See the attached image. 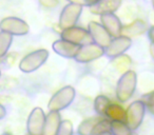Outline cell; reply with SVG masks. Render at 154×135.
Masks as SVG:
<instances>
[{
	"label": "cell",
	"mask_w": 154,
	"mask_h": 135,
	"mask_svg": "<svg viewBox=\"0 0 154 135\" xmlns=\"http://www.w3.org/2000/svg\"><path fill=\"white\" fill-rule=\"evenodd\" d=\"M111 133L112 135H131L132 130L129 128L126 121L113 120L111 121Z\"/></svg>",
	"instance_id": "obj_21"
},
{
	"label": "cell",
	"mask_w": 154,
	"mask_h": 135,
	"mask_svg": "<svg viewBox=\"0 0 154 135\" xmlns=\"http://www.w3.org/2000/svg\"><path fill=\"white\" fill-rule=\"evenodd\" d=\"M60 124H61V116L59 111H50L49 114L45 116L42 135H56Z\"/></svg>",
	"instance_id": "obj_15"
},
{
	"label": "cell",
	"mask_w": 154,
	"mask_h": 135,
	"mask_svg": "<svg viewBox=\"0 0 154 135\" xmlns=\"http://www.w3.org/2000/svg\"><path fill=\"white\" fill-rule=\"evenodd\" d=\"M152 5H153V9H154V0H152Z\"/></svg>",
	"instance_id": "obj_32"
},
{
	"label": "cell",
	"mask_w": 154,
	"mask_h": 135,
	"mask_svg": "<svg viewBox=\"0 0 154 135\" xmlns=\"http://www.w3.org/2000/svg\"><path fill=\"white\" fill-rule=\"evenodd\" d=\"M143 101L145 103L146 108L149 110L150 113H152L154 115V91L150 92L149 94L145 95L143 97Z\"/></svg>",
	"instance_id": "obj_25"
},
{
	"label": "cell",
	"mask_w": 154,
	"mask_h": 135,
	"mask_svg": "<svg viewBox=\"0 0 154 135\" xmlns=\"http://www.w3.org/2000/svg\"><path fill=\"white\" fill-rule=\"evenodd\" d=\"M122 0H98L94 5L90 8V11L94 15L115 13L122 5Z\"/></svg>",
	"instance_id": "obj_14"
},
{
	"label": "cell",
	"mask_w": 154,
	"mask_h": 135,
	"mask_svg": "<svg viewBox=\"0 0 154 135\" xmlns=\"http://www.w3.org/2000/svg\"><path fill=\"white\" fill-rule=\"evenodd\" d=\"M0 76H1V72H0Z\"/></svg>",
	"instance_id": "obj_35"
},
{
	"label": "cell",
	"mask_w": 154,
	"mask_h": 135,
	"mask_svg": "<svg viewBox=\"0 0 154 135\" xmlns=\"http://www.w3.org/2000/svg\"><path fill=\"white\" fill-rule=\"evenodd\" d=\"M75 95H76V92L73 87H63L51 97L48 103V109L50 111H61L66 109L73 103Z\"/></svg>",
	"instance_id": "obj_2"
},
{
	"label": "cell",
	"mask_w": 154,
	"mask_h": 135,
	"mask_svg": "<svg viewBox=\"0 0 154 135\" xmlns=\"http://www.w3.org/2000/svg\"><path fill=\"white\" fill-rule=\"evenodd\" d=\"M137 84L136 73L132 70H128L122 73L116 84V97L120 103H126L134 94Z\"/></svg>",
	"instance_id": "obj_1"
},
{
	"label": "cell",
	"mask_w": 154,
	"mask_h": 135,
	"mask_svg": "<svg viewBox=\"0 0 154 135\" xmlns=\"http://www.w3.org/2000/svg\"><path fill=\"white\" fill-rule=\"evenodd\" d=\"M131 135H137V134H136V133H132Z\"/></svg>",
	"instance_id": "obj_34"
},
{
	"label": "cell",
	"mask_w": 154,
	"mask_h": 135,
	"mask_svg": "<svg viewBox=\"0 0 154 135\" xmlns=\"http://www.w3.org/2000/svg\"><path fill=\"white\" fill-rule=\"evenodd\" d=\"M103 55H105V48L100 47L95 42H91L82 45L74 59L80 63H88L98 59Z\"/></svg>",
	"instance_id": "obj_8"
},
{
	"label": "cell",
	"mask_w": 154,
	"mask_h": 135,
	"mask_svg": "<svg viewBox=\"0 0 154 135\" xmlns=\"http://www.w3.org/2000/svg\"><path fill=\"white\" fill-rule=\"evenodd\" d=\"M105 132H111V120L109 118H101L93 129L92 135H99Z\"/></svg>",
	"instance_id": "obj_22"
},
{
	"label": "cell",
	"mask_w": 154,
	"mask_h": 135,
	"mask_svg": "<svg viewBox=\"0 0 154 135\" xmlns=\"http://www.w3.org/2000/svg\"><path fill=\"white\" fill-rule=\"evenodd\" d=\"M111 103V100L105 95H98L94 100V109L98 115L101 117H106V111L109 105Z\"/></svg>",
	"instance_id": "obj_20"
},
{
	"label": "cell",
	"mask_w": 154,
	"mask_h": 135,
	"mask_svg": "<svg viewBox=\"0 0 154 135\" xmlns=\"http://www.w3.org/2000/svg\"><path fill=\"white\" fill-rule=\"evenodd\" d=\"M0 31L10 33L13 36H24L30 32V26L18 17H5L0 21Z\"/></svg>",
	"instance_id": "obj_7"
},
{
	"label": "cell",
	"mask_w": 154,
	"mask_h": 135,
	"mask_svg": "<svg viewBox=\"0 0 154 135\" xmlns=\"http://www.w3.org/2000/svg\"><path fill=\"white\" fill-rule=\"evenodd\" d=\"M84 7L75 3H69L64 5L61 13L59 16V26L64 30V29L71 28V26H76L77 21L79 20V17L82 13Z\"/></svg>",
	"instance_id": "obj_6"
},
{
	"label": "cell",
	"mask_w": 154,
	"mask_h": 135,
	"mask_svg": "<svg viewBox=\"0 0 154 135\" xmlns=\"http://www.w3.org/2000/svg\"><path fill=\"white\" fill-rule=\"evenodd\" d=\"M45 122V114L41 108H34L30 113L26 122L29 135H42Z\"/></svg>",
	"instance_id": "obj_9"
},
{
	"label": "cell",
	"mask_w": 154,
	"mask_h": 135,
	"mask_svg": "<svg viewBox=\"0 0 154 135\" xmlns=\"http://www.w3.org/2000/svg\"><path fill=\"white\" fill-rule=\"evenodd\" d=\"M150 53H151L152 58L154 59V43H151V44H150Z\"/></svg>",
	"instance_id": "obj_30"
},
{
	"label": "cell",
	"mask_w": 154,
	"mask_h": 135,
	"mask_svg": "<svg viewBox=\"0 0 154 135\" xmlns=\"http://www.w3.org/2000/svg\"><path fill=\"white\" fill-rule=\"evenodd\" d=\"M38 2L47 9H54L58 5V0H38Z\"/></svg>",
	"instance_id": "obj_27"
},
{
	"label": "cell",
	"mask_w": 154,
	"mask_h": 135,
	"mask_svg": "<svg viewBox=\"0 0 154 135\" xmlns=\"http://www.w3.org/2000/svg\"><path fill=\"white\" fill-rule=\"evenodd\" d=\"M2 135H11V134H8V133H5V134H2Z\"/></svg>",
	"instance_id": "obj_33"
},
{
	"label": "cell",
	"mask_w": 154,
	"mask_h": 135,
	"mask_svg": "<svg viewBox=\"0 0 154 135\" xmlns=\"http://www.w3.org/2000/svg\"><path fill=\"white\" fill-rule=\"evenodd\" d=\"M49 52L45 49L36 50L26 55L19 62V69L23 73H32L36 71L47 61Z\"/></svg>",
	"instance_id": "obj_3"
},
{
	"label": "cell",
	"mask_w": 154,
	"mask_h": 135,
	"mask_svg": "<svg viewBox=\"0 0 154 135\" xmlns=\"http://www.w3.org/2000/svg\"><path fill=\"white\" fill-rule=\"evenodd\" d=\"M148 30V24L146 21L141 19H136L133 22H131L128 26H122V35L127 37H136L139 35H143V33H146Z\"/></svg>",
	"instance_id": "obj_16"
},
{
	"label": "cell",
	"mask_w": 154,
	"mask_h": 135,
	"mask_svg": "<svg viewBox=\"0 0 154 135\" xmlns=\"http://www.w3.org/2000/svg\"><path fill=\"white\" fill-rule=\"evenodd\" d=\"M88 31L92 36L93 42L97 43L100 47L106 49L111 42L112 36L101 23H98L96 21H91L88 26Z\"/></svg>",
	"instance_id": "obj_11"
},
{
	"label": "cell",
	"mask_w": 154,
	"mask_h": 135,
	"mask_svg": "<svg viewBox=\"0 0 154 135\" xmlns=\"http://www.w3.org/2000/svg\"><path fill=\"white\" fill-rule=\"evenodd\" d=\"M56 135H73V124L70 120H61Z\"/></svg>",
	"instance_id": "obj_24"
},
{
	"label": "cell",
	"mask_w": 154,
	"mask_h": 135,
	"mask_svg": "<svg viewBox=\"0 0 154 135\" xmlns=\"http://www.w3.org/2000/svg\"><path fill=\"white\" fill-rule=\"evenodd\" d=\"M131 45L132 40L130 37L120 35L112 39L110 44L105 49V55H107L109 58H115L125 54V52L128 51Z\"/></svg>",
	"instance_id": "obj_10"
},
{
	"label": "cell",
	"mask_w": 154,
	"mask_h": 135,
	"mask_svg": "<svg viewBox=\"0 0 154 135\" xmlns=\"http://www.w3.org/2000/svg\"><path fill=\"white\" fill-rule=\"evenodd\" d=\"M68 1L71 3H75V5H82V7L91 8L92 5H94L98 0H68Z\"/></svg>",
	"instance_id": "obj_26"
},
{
	"label": "cell",
	"mask_w": 154,
	"mask_h": 135,
	"mask_svg": "<svg viewBox=\"0 0 154 135\" xmlns=\"http://www.w3.org/2000/svg\"><path fill=\"white\" fill-rule=\"evenodd\" d=\"M101 119L100 117H93V118H87L84 121H82V124L78 127L77 133L78 135H92L93 129H94L95 124Z\"/></svg>",
	"instance_id": "obj_18"
},
{
	"label": "cell",
	"mask_w": 154,
	"mask_h": 135,
	"mask_svg": "<svg viewBox=\"0 0 154 135\" xmlns=\"http://www.w3.org/2000/svg\"><path fill=\"white\" fill-rule=\"evenodd\" d=\"M146 112V105L143 100H135L126 110V122L132 131L141 124Z\"/></svg>",
	"instance_id": "obj_4"
},
{
	"label": "cell",
	"mask_w": 154,
	"mask_h": 135,
	"mask_svg": "<svg viewBox=\"0 0 154 135\" xmlns=\"http://www.w3.org/2000/svg\"><path fill=\"white\" fill-rule=\"evenodd\" d=\"M13 35L0 31V58L5 57L13 42Z\"/></svg>",
	"instance_id": "obj_19"
},
{
	"label": "cell",
	"mask_w": 154,
	"mask_h": 135,
	"mask_svg": "<svg viewBox=\"0 0 154 135\" xmlns=\"http://www.w3.org/2000/svg\"><path fill=\"white\" fill-rule=\"evenodd\" d=\"M99 135H112V133L111 132H105V133H101V134H99Z\"/></svg>",
	"instance_id": "obj_31"
},
{
	"label": "cell",
	"mask_w": 154,
	"mask_h": 135,
	"mask_svg": "<svg viewBox=\"0 0 154 135\" xmlns=\"http://www.w3.org/2000/svg\"><path fill=\"white\" fill-rule=\"evenodd\" d=\"M113 64L116 66V69L120 72H127L128 71V68L129 66L131 64V59L130 57H128L127 55H120V56H117V57L113 58Z\"/></svg>",
	"instance_id": "obj_23"
},
{
	"label": "cell",
	"mask_w": 154,
	"mask_h": 135,
	"mask_svg": "<svg viewBox=\"0 0 154 135\" xmlns=\"http://www.w3.org/2000/svg\"><path fill=\"white\" fill-rule=\"evenodd\" d=\"M5 115H7V110H5V108L2 105H0V119L5 118Z\"/></svg>",
	"instance_id": "obj_29"
},
{
	"label": "cell",
	"mask_w": 154,
	"mask_h": 135,
	"mask_svg": "<svg viewBox=\"0 0 154 135\" xmlns=\"http://www.w3.org/2000/svg\"><path fill=\"white\" fill-rule=\"evenodd\" d=\"M100 23L105 26V29L109 32V34L113 38L122 35V26H124L122 24V21H120L119 18L114 13L100 15Z\"/></svg>",
	"instance_id": "obj_13"
},
{
	"label": "cell",
	"mask_w": 154,
	"mask_h": 135,
	"mask_svg": "<svg viewBox=\"0 0 154 135\" xmlns=\"http://www.w3.org/2000/svg\"><path fill=\"white\" fill-rule=\"evenodd\" d=\"M60 37H61V39L68 40L70 42H73L78 45H85L93 42L90 32L88 30H86V29L76 26L62 30Z\"/></svg>",
	"instance_id": "obj_5"
},
{
	"label": "cell",
	"mask_w": 154,
	"mask_h": 135,
	"mask_svg": "<svg viewBox=\"0 0 154 135\" xmlns=\"http://www.w3.org/2000/svg\"><path fill=\"white\" fill-rule=\"evenodd\" d=\"M106 117L109 118L111 121L113 120L126 121V110L117 103H110L106 111Z\"/></svg>",
	"instance_id": "obj_17"
},
{
	"label": "cell",
	"mask_w": 154,
	"mask_h": 135,
	"mask_svg": "<svg viewBox=\"0 0 154 135\" xmlns=\"http://www.w3.org/2000/svg\"><path fill=\"white\" fill-rule=\"evenodd\" d=\"M148 37H149L151 43H154V26H150L148 30Z\"/></svg>",
	"instance_id": "obj_28"
},
{
	"label": "cell",
	"mask_w": 154,
	"mask_h": 135,
	"mask_svg": "<svg viewBox=\"0 0 154 135\" xmlns=\"http://www.w3.org/2000/svg\"><path fill=\"white\" fill-rule=\"evenodd\" d=\"M82 45L75 44L73 42H70L64 39H59L53 42V51L59 56H62L64 58H75L79 51Z\"/></svg>",
	"instance_id": "obj_12"
}]
</instances>
